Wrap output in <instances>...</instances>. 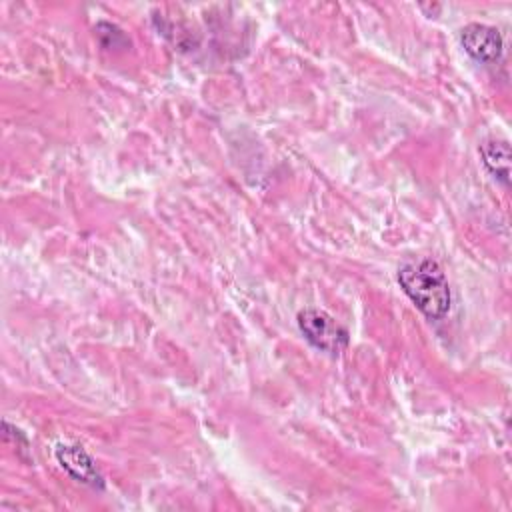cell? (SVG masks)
Listing matches in <instances>:
<instances>
[{
	"label": "cell",
	"instance_id": "cell-1",
	"mask_svg": "<svg viewBox=\"0 0 512 512\" xmlns=\"http://www.w3.org/2000/svg\"><path fill=\"white\" fill-rule=\"evenodd\" d=\"M396 278L402 292L428 320H442L450 312V286L436 260L418 258L406 262L400 266Z\"/></svg>",
	"mask_w": 512,
	"mask_h": 512
},
{
	"label": "cell",
	"instance_id": "cell-2",
	"mask_svg": "<svg viewBox=\"0 0 512 512\" xmlns=\"http://www.w3.org/2000/svg\"><path fill=\"white\" fill-rule=\"evenodd\" d=\"M296 322H298V328H300L302 336L314 348H318L326 354L336 356L350 342L348 330L340 322H336V318L330 316L326 310L304 308V310L298 312Z\"/></svg>",
	"mask_w": 512,
	"mask_h": 512
},
{
	"label": "cell",
	"instance_id": "cell-5",
	"mask_svg": "<svg viewBox=\"0 0 512 512\" xmlns=\"http://www.w3.org/2000/svg\"><path fill=\"white\" fill-rule=\"evenodd\" d=\"M480 156L486 170L502 184L510 182V144L506 140H486L480 146Z\"/></svg>",
	"mask_w": 512,
	"mask_h": 512
},
{
	"label": "cell",
	"instance_id": "cell-3",
	"mask_svg": "<svg viewBox=\"0 0 512 512\" xmlns=\"http://www.w3.org/2000/svg\"><path fill=\"white\" fill-rule=\"evenodd\" d=\"M462 48L478 62H496L502 56L504 40L498 28L482 22H470L460 30Z\"/></svg>",
	"mask_w": 512,
	"mask_h": 512
},
{
	"label": "cell",
	"instance_id": "cell-4",
	"mask_svg": "<svg viewBox=\"0 0 512 512\" xmlns=\"http://www.w3.org/2000/svg\"><path fill=\"white\" fill-rule=\"evenodd\" d=\"M56 460L66 470L68 476H72L76 482L86 484L94 490L104 488V478L94 462V458L78 444H58L56 446Z\"/></svg>",
	"mask_w": 512,
	"mask_h": 512
},
{
	"label": "cell",
	"instance_id": "cell-6",
	"mask_svg": "<svg viewBox=\"0 0 512 512\" xmlns=\"http://www.w3.org/2000/svg\"><path fill=\"white\" fill-rule=\"evenodd\" d=\"M94 32H96L100 46L106 50H124L130 46L128 36L112 22H98Z\"/></svg>",
	"mask_w": 512,
	"mask_h": 512
}]
</instances>
